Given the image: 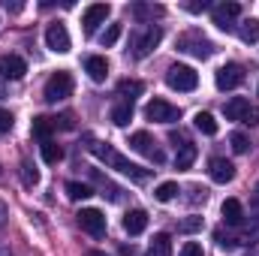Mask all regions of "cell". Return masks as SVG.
Wrapping results in <instances>:
<instances>
[{
  "label": "cell",
  "mask_w": 259,
  "mask_h": 256,
  "mask_svg": "<svg viewBox=\"0 0 259 256\" xmlns=\"http://www.w3.org/2000/svg\"><path fill=\"white\" fill-rule=\"evenodd\" d=\"M91 151H94V154H97V157H100V160H103L106 166H112V169H118V172H124V175H130V178H133V181H139V184H142V181H148V175H151L148 169H142V166L130 163L127 157H124V154H118V151H115L112 145L94 142V145H91Z\"/></svg>",
  "instance_id": "obj_1"
},
{
  "label": "cell",
  "mask_w": 259,
  "mask_h": 256,
  "mask_svg": "<svg viewBox=\"0 0 259 256\" xmlns=\"http://www.w3.org/2000/svg\"><path fill=\"white\" fill-rule=\"evenodd\" d=\"M160 39H163V27L145 24V27H139V30L130 36V55H133L136 61H142V58H148V55L160 46Z\"/></svg>",
  "instance_id": "obj_2"
},
{
  "label": "cell",
  "mask_w": 259,
  "mask_h": 256,
  "mask_svg": "<svg viewBox=\"0 0 259 256\" xmlns=\"http://www.w3.org/2000/svg\"><path fill=\"white\" fill-rule=\"evenodd\" d=\"M166 84H169L172 91H196L199 72H196L193 66H187V64H172L169 72H166Z\"/></svg>",
  "instance_id": "obj_3"
},
{
  "label": "cell",
  "mask_w": 259,
  "mask_h": 256,
  "mask_svg": "<svg viewBox=\"0 0 259 256\" xmlns=\"http://www.w3.org/2000/svg\"><path fill=\"white\" fill-rule=\"evenodd\" d=\"M178 52H187V55H193V58H199V61H205V58L214 55V42L205 39L199 30H190V33L178 36Z\"/></svg>",
  "instance_id": "obj_4"
},
{
  "label": "cell",
  "mask_w": 259,
  "mask_h": 256,
  "mask_svg": "<svg viewBox=\"0 0 259 256\" xmlns=\"http://www.w3.org/2000/svg\"><path fill=\"white\" fill-rule=\"evenodd\" d=\"M72 94V75L66 69H58L49 81H46V100L49 103H61Z\"/></svg>",
  "instance_id": "obj_5"
},
{
  "label": "cell",
  "mask_w": 259,
  "mask_h": 256,
  "mask_svg": "<svg viewBox=\"0 0 259 256\" xmlns=\"http://www.w3.org/2000/svg\"><path fill=\"white\" fill-rule=\"evenodd\" d=\"M145 118L148 121H157V124H175L181 118V109L172 106V103H166V100H151L145 106Z\"/></svg>",
  "instance_id": "obj_6"
},
{
  "label": "cell",
  "mask_w": 259,
  "mask_h": 256,
  "mask_svg": "<svg viewBox=\"0 0 259 256\" xmlns=\"http://www.w3.org/2000/svg\"><path fill=\"white\" fill-rule=\"evenodd\" d=\"M238 15H241V6H238L235 0L211 6V18H214V24H217L220 30H235V18H238Z\"/></svg>",
  "instance_id": "obj_7"
},
{
  "label": "cell",
  "mask_w": 259,
  "mask_h": 256,
  "mask_svg": "<svg viewBox=\"0 0 259 256\" xmlns=\"http://www.w3.org/2000/svg\"><path fill=\"white\" fill-rule=\"evenodd\" d=\"M109 3H94V6H88L84 9V15H81V27H84V36H94L97 33V27L100 24H106V18H109Z\"/></svg>",
  "instance_id": "obj_8"
},
{
  "label": "cell",
  "mask_w": 259,
  "mask_h": 256,
  "mask_svg": "<svg viewBox=\"0 0 259 256\" xmlns=\"http://www.w3.org/2000/svg\"><path fill=\"white\" fill-rule=\"evenodd\" d=\"M78 226L84 229V232H91V235H106V214L103 211H97V208H81L78 214Z\"/></svg>",
  "instance_id": "obj_9"
},
{
  "label": "cell",
  "mask_w": 259,
  "mask_h": 256,
  "mask_svg": "<svg viewBox=\"0 0 259 256\" xmlns=\"http://www.w3.org/2000/svg\"><path fill=\"white\" fill-rule=\"evenodd\" d=\"M214 81H217L220 91H235V88L244 81V69H241L238 64H223L220 69H217Z\"/></svg>",
  "instance_id": "obj_10"
},
{
  "label": "cell",
  "mask_w": 259,
  "mask_h": 256,
  "mask_svg": "<svg viewBox=\"0 0 259 256\" xmlns=\"http://www.w3.org/2000/svg\"><path fill=\"white\" fill-rule=\"evenodd\" d=\"M46 46H49L52 52H58V55H66V52L72 49V42H69V33H66V27L61 24V21L49 24V30H46Z\"/></svg>",
  "instance_id": "obj_11"
},
{
  "label": "cell",
  "mask_w": 259,
  "mask_h": 256,
  "mask_svg": "<svg viewBox=\"0 0 259 256\" xmlns=\"http://www.w3.org/2000/svg\"><path fill=\"white\" fill-rule=\"evenodd\" d=\"M130 148H133L136 154L151 157L154 163H163V151H157V148H154V139H151L145 130H139V133H133V136H130Z\"/></svg>",
  "instance_id": "obj_12"
},
{
  "label": "cell",
  "mask_w": 259,
  "mask_h": 256,
  "mask_svg": "<svg viewBox=\"0 0 259 256\" xmlns=\"http://www.w3.org/2000/svg\"><path fill=\"white\" fill-rule=\"evenodd\" d=\"M208 175H211V181H217V184H229V181L235 178V166H232L229 160H223V157H214V160L208 163Z\"/></svg>",
  "instance_id": "obj_13"
},
{
  "label": "cell",
  "mask_w": 259,
  "mask_h": 256,
  "mask_svg": "<svg viewBox=\"0 0 259 256\" xmlns=\"http://www.w3.org/2000/svg\"><path fill=\"white\" fill-rule=\"evenodd\" d=\"M24 72H27V64H24L18 55L0 58V75H3V78H12V81H15V78H21Z\"/></svg>",
  "instance_id": "obj_14"
},
{
  "label": "cell",
  "mask_w": 259,
  "mask_h": 256,
  "mask_svg": "<svg viewBox=\"0 0 259 256\" xmlns=\"http://www.w3.org/2000/svg\"><path fill=\"white\" fill-rule=\"evenodd\" d=\"M223 115H226V121H241V124H244V118L250 115V103H247L244 97H232V100L223 106Z\"/></svg>",
  "instance_id": "obj_15"
},
{
  "label": "cell",
  "mask_w": 259,
  "mask_h": 256,
  "mask_svg": "<svg viewBox=\"0 0 259 256\" xmlns=\"http://www.w3.org/2000/svg\"><path fill=\"white\" fill-rule=\"evenodd\" d=\"M84 72L91 75V81H106V75H109V64H106V58L91 55V58L84 61Z\"/></svg>",
  "instance_id": "obj_16"
},
{
  "label": "cell",
  "mask_w": 259,
  "mask_h": 256,
  "mask_svg": "<svg viewBox=\"0 0 259 256\" xmlns=\"http://www.w3.org/2000/svg\"><path fill=\"white\" fill-rule=\"evenodd\" d=\"M124 229H127L130 235H142V232L148 229V214H145L142 208L130 211L127 217H124Z\"/></svg>",
  "instance_id": "obj_17"
},
{
  "label": "cell",
  "mask_w": 259,
  "mask_h": 256,
  "mask_svg": "<svg viewBox=\"0 0 259 256\" xmlns=\"http://www.w3.org/2000/svg\"><path fill=\"white\" fill-rule=\"evenodd\" d=\"M223 220H226L229 226H241V223H244V208H241L238 199H226V202H223Z\"/></svg>",
  "instance_id": "obj_18"
},
{
  "label": "cell",
  "mask_w": 259,
  "mask_h": 256,
  "mask_svg": "<svg viewBox=\"0 0 259 256\" xmlns=\"http://www.w3.org/2000/svg\"><path fill=\"white\" fill-rule=\"evenodd\" d=\"M196 145H190V142H184V145H178V154H175V169H190L196 160Z\"/></svg>",
  "instance_id": "obj_19"
},
{
  "label": "cell",
  "mask_w": 259,
  "mask_h": 256,
  "mask_svg": "<svg viewBox=\"0 0 259 256\" xmlns=\"http://www.w3.org/2000/svg\"><path fill=\"white\" fill-rule=\"evenodd\" d=\"M148 256H172V238L166 232H157L151 247H148Z\"/></svg>",
  "instance_id": "obj_20"
},
{
  "label": "cell",
  "mask_w": 259,
  "mask_h": 256,
  "mask_svg": "<svg viewBox=\"0 0 259 256\" xmlns=\"http://www.w3.org/2000/svg\"><path fill=\"white\" fill-rule=\"evenodd\" d=\"M33 136L39 139V142H49V136H52V130H55V118H46V115H39V118H33Z\"/></svg>",
  "instance_id": "obj_21"
},
{
  "label": "cell",
  "mask_w": 259,
  "mask_h": 256,
  "mask_svg": "<svg viewBox=\"0 0 259 256\" xmlns=\"http://www.w3.org/2000/svg\"><path fill=\"white\" fill-rule=\"evenodd\" d=\"M163 12H166V9H163V6H157V3H136V6H133V15H136L139 21H145V18H151V21H154V18H160Z\"/></svg>",
  "instance_id": "obj_22"
},
{
  "label": "cell",
  "mask_w": 259,
  "mask_h": 256,
  "mask_svg": "<svg viewBox=\"0 0 259 256\" xmlns=\"http://www.w3.org/2000/svg\"><path fill=\"white\" fill-rule=\"evenodd\" d=\"M130 121H133V103H118L115 109H112V124L115 127H127Z\"/></svg>",
  "instance_id": "obj_23"
},
{
  "label": "cell",
  "mask_w": 259,
  "mask_h": 256,
  "mask_svg": "<svg viewBox=\"0 0 259 256\" xmlns=\"http://www.w3.org/2000/svg\"><path fill=\"white\" fill-rule=\"evenodd\" d=\"M238 36H241V42H259V18H247V21H241Z\"/></svg>",
  "instance_id": "obj_24"
},
{
  "label": "cell",
  "mask_w": 259,
  "mask_h": 256,
  "mask_svg": "<svg viewBox=\"0 0 259 256\" xmlns=\"http://www.w3.org/2000/svg\"><path fill=\"white\" fill-rule=\"evenodd\" d=\"M142 91H145V84H142V81H136V78H124V81L118 84V94H121L127 103H133V97H139Z\"/></svg>",
  "instance_id": "obj_25"
},
{
  "label": "cell",
  "mask_w": 259,
  "mask_h": 256,
  "mask_svg": "<svg viewBox=\"0 0 259 256\" xmlns=\"http://www.w3.org/2000/svg\"><path fill=\"white\" fill-rule=\"evenodd\" d=\"M193 124H196V130L205 133V136H214V133H217V121H214L211 112H199V115L193 118Z\"/></svg>",
  "instance_id": "obj_26"
},
{
  "label": "cell",
  "mask_w": 259,
  "mask_h": 256,
  "mask_svg": "<svg viewBox=\"0 0 259 256\" xmlns=\"http://www.w3.org/2000/svg\"><path fill=\"white\" fill-rule=\"evenodd\" d=\"M39 151H42V160H46L49 166H55V163L64 157L61 145H58V142H52V139H49V142H42V145H39Z\"/></svg>",
  "instance_id": "obj_27"
},
{
  "label": "cell",
  "mask_w": 259,
  "mask_h": 256,
  "mask_svg": "<svg viewBox=\"0 0 259 256\" xmlns=\"http://www.w3.org/2000/svg\"><path fill=\"white\" fill-rule=\"evenodd\" d=\"M66 196L69 199H88V196H94V190L88 187V184H81V181H66Z\"/></svg>",
  "instance_id": "obj_28"
},
{
  "label": "cell",
  "mask_w": 259,
  "mask_h": 256,
  "mask_svg": "<svg viewBox=\"0 0 259 256\" xmlns=\"http://www.w3.org/2000/svg\"><path fill=\"white\" fill-rule=\"evenodd\" d=\"M178 193H181V190H178V184H175V181H163V184L154 190V196H157V202H172Z\"/></svg>",
  "instance_id": "obj_29"
},
{
  "label": "cell",
  "mask_w": 259,
  "mask_h": 256,
  "mask_svg": "<svg viewBox=\"0 0 259 256\" xmlns=\"http://www.w3.org/2000/svg\"><path fill=\"white\" fill-rule=\"evenodd\" d=\"M94 178H97V184L103 187V196H109L112 202H118V199H121V187H115V184H112L109 178H103L100 172H94Z\"/></svg>",
  "instance_id": "obj_30"
},
{
  "label": "cell",
  "mask_w": 259,
  "mask_h": 256,
  "mask_svg": "<svg viewBox=\"0 0 259 256\" xmlns=\"http://www.w3.org/2000/svg\"><path fill=\"white\" fill-rule=\"evenodd\" d=\"M229 145H232L235 154H247V151H250V139H247L244 133H232V136H229Z\"/></svg>",
  "instance_id": "obj_31"
},
{
  "label": "cell",
  "mask_w": 259,
  "mask_h": 256,
  "mask_svg": "<svg viewBox=\"0 0 259 256\" xmlns=\"http://www.w3.org/2000/svg\"><path fill=\"white\" fill-rule=\"evenodd\" d=\"M118 36H121V24H109V30L100 36V42H103V49H109V46H115L118 42Z\"/></svg>",
  "instance_id": "obj_32"
},
{
  "label": "cell",
  "mask_w": 259,
  "mask_h": 256,
  "mask_svg": "<svg viewBox=\"0 0 259 256\" xmlns=\"http://www.w3.org/2000/svg\"><path fill=\"white\" fill-rule=\"evenodd\" d=\"M21 181H24V184H27V187H33V184H36V181H39V172H36V169H33V166H30V163H27V160H24V163H21Z\"/></svg>",
  "instance_id": "obj_33"
},
{
  "label": "cell",
  "mask_w": 259,
  "mask_h": 256,
  "mask_svg": "<svg viewBox=\"0 0 259 256\" xmlns=\"http://www.w3.org/2000/svg\"><path fill=\"white\" fill-rule=\"evenodd\" d=\"M12 130V112L9 109H0V136Z\"/></svg>",
  "instance_id": "obj_34"
},
{
  "label": "cell",
  "mask_w": 259,
  "mask_h": 256,
  "mask_svg": "<svg viewBox=\"0 0 259 256\" xmlns=\"http://www.w3.org/2000/svg\"><path fill=\"white\" fill-rule=\"evenodd\" d=\"M202 229V217H187L181 223V232H199Z\"/></svg>",
  "instance_id": "obj_35"
},
{
  "label": "cell",
  "mask_w": 259,
  "mask_h": 256,
  "mask_svg": "<svg viewBox=\"0 0 259 256\" xmlns=\"http://www.w3.org/2000/svg\"><path fill=\"white\" fill-rule=\"evenodd\" d=\"M241 241H244V244H253V241H259V223H253V226H247V229H244Z\"/></svg>",
  "instance_id": "obj_36"
},
{
  "label": "cell",
  "mask_w": 259,
  "mask_h": 256,
  "mask_svg": "<svg viewBox=\"0 0 259 256\" xmlns=\"http://www.w3.org/2000/svg\"><path fill=\"white\" fill-rule=\"evenodd\" d=\"M181 256H202V244H199V241H187V244L181 247Z\"/></svg>",
  "instance_id": "obj_37"
},
{
  "label": "cell",
  "mask_w": 259,
  "mask_h": 256,
  "mask_svg": "<svg viewBox=\"0 0 259 256\" xmlns=\"http://www.w3.org/2000/svg\"><path fill=\"white\" fill-rule=\"evenodd\" d=\"M214 238H217V244H220V247H223V250H232V247H235V241H232V238H229V235H223V232H220V229H217V232H214Z\"/></svg>",
  "instance_id": "obj_38"
},
{
  "label": "cell",
  "mask_w": 259,
  "mask_h": 256,
  "mask_svg": "<svg viewBox=\"0 0 259 256\" xmlns=\"http://www.w3.org/2000/svg\"><path fill=\"white\" fill-rule=\"evenodd\" d=\"M208 6H211L208 0H202V3H199V0H193V3H184V9H187V12H205Z\"/></svg>",
  "instance_id": "obj_39"
},
{
  "label": "cell",
  "mask_w": 259,
  "mask_h": 256,
  "mask_svg": "<svg viewBox=\"0 0 259 256\" xmlns=\"http://www.w3.org/2000/svg\"><path fill=\"white\" fill-rule=\"evenodd\" d=\"M6 9H9V12H21L24 6H21V3H9V0H6Z\"/></svg>",
  "instance_id": "obj_40"
},
{
  "label": "cell",
  "mask_w": 259,
  "mask_h": 256,
  "mask_svg": "<svg viewBox=\"0 0 259 256\" xmlns=\"http://www.w3.org/2000/svg\"><path fill=\"white\" fill-rule=\"evenodd\" d=\"M244 124H259V115H256V112H250V115L244 118Z\"/></svg>",
  "instance_id": "obj_41"
},
{
  "label": "cell",
  "mask_w": 259,
  "mask_h": 256,
  "mask_svg": "<svg viewBox=\"0 0 259 256\" xmlns=\"http://www.w3.org/2000/svg\"><path fill=\"white\" fill-rule=\"evenodd\" d=\"M253 208H256V211H259V184H256V187H253Z\"/></svg>",
  "instance_id": "obj_42"
},
{
  "label": "cell",
  "mask_w": 259,
  "mask_h": 256,
  "mask_svg": "<svg viewBox=\"0 0 259 256\" xmlns=\"http://www.w3.org/2000/svg\"><path fill=\"white\" fill-rule=\"evenodd\" d=\"M88 256H106V253H103V250H91Z\"/></svg>",
  "instance_id": "obj_43"
}]
</instances>
